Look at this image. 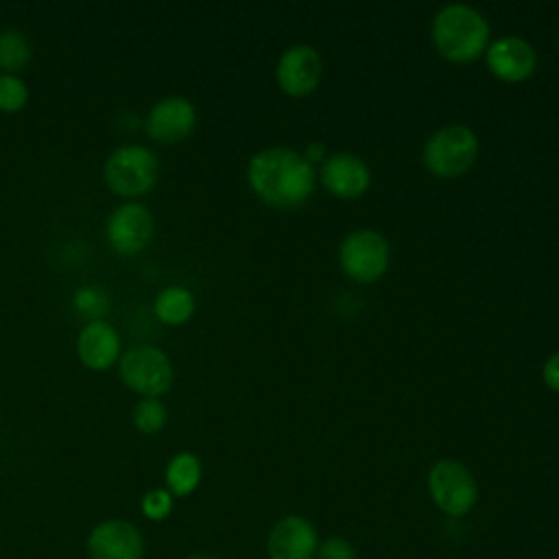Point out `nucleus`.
I'll return each mask as SVG.
<instances>
[{"label":"nucleus","instance_id":"14","mask_svg":"<svg viewBox=\"0 0 559 559\" xmlns=\"http://www.w3.org/2000/svg\"><path fill=\"white\" fill-rule=\"evenodd\" d=\"M321 181L325 190L338 199H356L371 183L369 166L354 153H334L321 164Z\"/></svg>","mask_w":559,"mask_h":559},{"label":"nucleus","instance_id":"22","mask_svg":"<svg viewBox=\"0 0 559 559\" xmlns=\"http://www.w3.org/2000/svg\"><path fill=\"white\" fill-rule=\"evenodd\" d=\"M140 507L148 520H164L173 511V493L168 489H151L144 493Z\"/></svg>","mask_w":559,"mask_h":559},{"label":"nucleus","instance_id":"17","mask_svg":"<svg viewBox=\"0 0 559 559\" xmlns=\"http://www.w3.org/2000/svg\"><path fill=\"white\" fill-rule=\"evenodd\" d=\"M194 312V297L188 288L168 286L155 299V314L168 325L186 323Z\"/></svg>","mask_w":559,"mask_h":559},{"label":"nucleus","instance_id":"10","mask_svg":"<svg viewBox=\"0 0 559 559\" xmlns=\"http://www.w3.org/2000/svg\"><path fill=\"white\" fill-rule=\"evenodd\" d=\"M485 61L496 79L504 83H520L535 72L537 55L526 39L518 35H504L487 48Z\"/></svg>","mask_w":559,"mask_h":559},{"label":"nucleus","instance_id":"7","mask_svg":"<svg viewBox=\"0 0 559 559\" xmlns=\"http://www.w3.org/2000/svg\"><path fill=\"white\" fill-rule=\"evenodd\" d=\"M389 242L373 229H356L338 247V262L347 277L369 284L384 275L389 266Z\"/></svg>","mask_w":559,"mask_h":559},{"label":"nucleus","instance_id":"9","mask_svg":"<svg viewBox=\"0 0 559 559\" xmlns=\"http://www.w3.org/2000/svg\"><path fill=\"white\" fill-rule=\"evenodd\" d=\"M105 234L118 253L133 255L153 238V216L142 203H122L109 214Z\"/></svg>","mask_w":559,"mask_h":559},{"label":"nucleus","instance_id":"25","mask_svg":"<svg viewBox=\"0 0 559 559\" xmlns=\"http://www.w3.org/2000/svg\"><path fill=\"white\" fill-rule=\"evenodd\" d=\"M323 155H325L323 144L312 142V144L306 148V155H304V157H306L310 164H314V162H323Z\"/></svg>","mask_w":559,"mask_h":559},{"label":"nucleus","instance_id":"24","mask_svg":"<svg viewBox=\"0 0 559 559\" xmlns=\"http://www.w3.org/2000/svg\"><path fill=\"white\" fill-rule=\"evenodd\" d=\"M542 376H544L546 386L559 393V349H557V352H555V354L544 362Z\"/></svg>","mask_w":559,"mask_h":559},{"label":"nucleus","instance_id":"11","mask_svg":"<svg viewBox=\"0 0 559 559\" xmlns=\"http://www.w3.org/2000/svg\"><path fill=\"white\" fill-rule=\"evenodd\" d=\"M317 528L301 515H284L266 537L269 559H314Z\"/></svg>","mask_w":559,"mask_h":559},{"label":"nucleus","instance_id":"20","mask_svg":"<svg viewBox=\"0 0 559 559\" xmlns=\"http://www.w3.org/2000/svg\"><path fill=\"white\" fill-rule=\"evenodd\" d=\"M28 100V87L17 74H0V111H20Z\"/></svg>","mask_w":559,"mask_h":559},{"label":"nucleus","instance_id":"5","mask_svg":"<svg viewBox=\"0 0 559 559\" xmlns=\"http://www.w3.org/2000/svg\"><path fill=\"white\" fill-rule=\"evenodd\" d=\"M428 493L443 515L463 518L478 500V485L461 461L441 459L428 472Z\"/></svg>","mask_w":559,"mask_h":559},{"label":"nucleus","instance_id":"12","mask_svg":"<svg viewBox=\"0 0 559 559\" xmlns=\"http://www.w3.org/2000/svg\"><path fill=\"white\" fill-rule=\"evenodd\" d=\"M194 122L197 111L188 98L166 96L151 107L146 116V133L162 144H175L192 133Z\"/></svg>","mask_w":559,"mask_h":559},{"label":"nucleus","instance_id":"1","mask_svg":"<svg viewBox=\"0 0 559 559\" xmlns=\"http://www.w3.org/2000/svg\"><path fill=\"white\" fill-rule=\"evenodd\" d=\"M247 181L264 203L288 210L301 205L312 194L314 168L301 153L273 146L251 157Z\"/></svg>","mask_w":559,"mask_h":559},{"label":"nucleus","instance_id":"26","mask_svg":"<svg viewBox=\"0 0 559 559\" xmlns=\"http://www.w3.org/2000/svg\"><path fill=\"white\" fill-rule=\"evenodd\" d=\"M188 559H212V557H203V555H194V557H188Z\"/></svg>","mask_w":559,"mask_h":559},{"label":"nucleus","instance_id":"3","mask_svg":"<svg viewBox=\"0 0 559 559\" xmlns=\"http://www.w3.org/2000/svg\"><path fill=\"white\" fill-rule=\"evenodd\" d=\"M478 138L465 124H445L424 144V166L441 179L461 177L478 157Z\"/></svg>","mask_w":559,"mask_h":559},{"label":"nucleus","instance_id":"27","mask_svg":"<svg viewBox=\"0 0 559 559\" xmlns=\"http://www.w3.org/2000/svg\"><path fill=\"white\" fill-rule=\"evenodd\" d=\"M557 44H559V41H557Z\"/></svg>","mask_w":559,"mask_h":559},{"label":"nucleus","instance_id":"21","mask_svg":"<svg viewBox=\"0 0 559 559\" xmlns=\"http://www.w3.org/2000/svg\"><path fill=\"white\" fill-rule=\"evenodd\" d=\"M74 308L87 317L90 321H96V319H103L105 310H107V295L105 290L96 288V286H87V288H81L76 290L74 295Z\"/></svg>","mask_w":559,"mask_h":559},{"label":"nucleus","instance_id":"8","mask_svg":"<svg viewBox=\"0 0 559 559\" xmlns=\"http://www.w3.org/2000/svg\"><path fill=\"white\" fill-rule=\"evenodd\" d=\"M323 76L321 55L308 44H295L286 48L277 61L275 79L284 94L288 96H306L314 92Z\"/></svg>","mask_w":559,"mask_h":559},{"label":"nucleus","instance_id":"23","mask_svg":"<svg viewBox=\"0 0 559 559\" xmlns=\"http://www.w3.org/2000/svg\"><path fill=\"white\" fill-rule=\"evenodd\" d=\"M314 559H356V548L345 537H328L319 542Z\"/></svg>","mask_w":559,"mask_h":559},{"label":"nucleus","instance_id":"16","mask_svg":"<svg viewBox=\"0 0 559 559\" xmlns=\"http://www.w3.org/2000/svg\"><path fill=\"white\" fill-rule=\"evenodd\" d=\"M201 480V463L192 452H179L168 461L166 485L173 496H190Z\"/></svg>","mask_w":559,"mask_h":559},{"label":"nucleus","instance_id":"6","mask_svg":"<svg viewBox=\"0 0 559 559\" xmlns=\"http://www.w3.org/2000/svg\"><path fill=\"white\" fill-rule=\"evenodd\" d=\"M118 373L131 391L144 397H157L173 384V365L168 356L153 345L127 349L118 362Z\"/></svg>","mask_w":559,"mask_h":559},{"label":"nucleus","instance_id":"2","mask_svg":"<svg viewBox=\"0 0 559 559\" xmlns=\"http://www.w3.org/2000/svg\"><path fill=\"white\" fill-rule=\"evenodd\" d=\"M430 31L437 52L452 63L478 59L489 41L487 20L467 4L441 7L432 17Z\"/></svg>","mask_w":559,"mask_h":559},{"label":"nucleus","instance_id":"13","mask_svg":"<svg viewBox=\"0 0 559 559\" xmlns=\"http://www.w3.org/2000/svg\"><path fill=\"white\" fill-rule=\"evenodd\" d=\"M92 559H142L144 542L140 531L124 520H105L87 537Z\"/></svg>","mask_w":559,"mask_h":559},{"label":"nucleus","instance_id":"19","mask_svg":"<svg viewBox=\"0 0 559 559\" xmlns=\"http://www.w3.org/2000/svg\"><path fill=\"white\" fill-rule=\"evenodd\" d=\"M166 408L157 397H142L133 408V426L144 432L153 435L164 428L166 424Z\"/></svg>","mask_w":559,"mask_h":559},{"label":"nucleus","instance_id":"18","mask_svg":"<svg viewBox=\"0 0 559 559\" xmlns=\"http://www.w3.org/2000/svg\"><path fill=\"white\" fill-rule=\"evenodd\" d=\"M31 59V44L24 33L20 31H2L0 33V68L7 74H15L22 70Z\"/></svg>","mask_w":559,"mask_h":559},{"label":"nucleus","instance_id":"15","mask_svg":"<svg viewBox=\"0 0 559 559\" xmlns=\"http://www.w3.org/2000/svg\"><path fill=\"white\" fill-rule=\"evenodd\" d=\"M76 352L87 369L105 371L120 358V336L105 319L87 321L81 328Z\"/></svg>","mask_w":559,"mask_h":559},{"label":"nucleus","instance_id":"4","mask_svg":"<svg viewBox=\"0 0 559 559\" xmlns=\"http://www.w3.org/2000/svg\"><path fill=\"white\" fill-rule=\"evenodd\" d=\"M159 173V162L155 153L142 144H124L116 148L103 168L107 188L120 197H142L146 194Z\"/></svg>","mask_w":559,"mask_h":559}]
</instances>
